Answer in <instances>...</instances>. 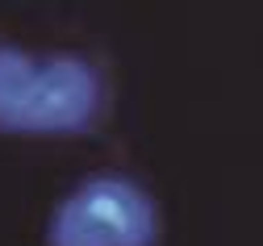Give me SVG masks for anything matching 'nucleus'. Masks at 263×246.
Instances as JSON below:
<instances>
[{
    "instance_id": "nucleus-1",
    "label": "nucleus",
    "mask_w": 263,
    "mask_h": 246,
    "mask_svg": "<svg viewBox=\"0 0 263 246\" xmlns=\"http://www.w3.org/2000/svg\"><path fill=\"white\" fill-rule=\"evenodd\" d=\"M105 75L84 54H29L0 42V134L71 138L105 117Z\"/></svg>"
},
{
    "instance_id": "nucleus-2",
    "label": "nucleus",
    "mask_w": 263,
    "mask_h": 246,
    "mask_svg": "<svg viewBox=\"0 0 263 246\" xmlns=\"http://www.w3.org/2000/svg\"><path fill=\"white\" fill-rule=\"evenodd\" d=\"M155 200L129 175H92L76 184L46 225V246H155Z\"/></svg>"
}]
</instances>
